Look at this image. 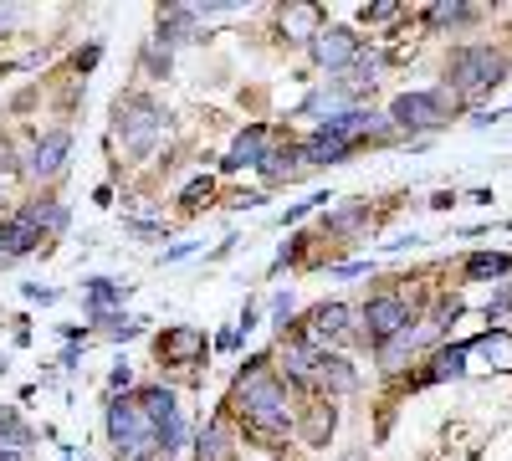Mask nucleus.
Segmentation results:
<instances>
[{
	"instance_id": "1",
	"label": "nucleus",
	"mask_w": 512,
	"mask_h": 461,
	"mask_svg": "<svg viewBox=\"0 0 512 461\" xmlns=\"http://www.w3.org/2000/svg\"><path fill=\"white\" fill-rule=\"evenodd\" d=\"M502 72H507L502 52H492V47H461L456 62H451V88H456V98H482V93H492L502 82Z\"/></svg>"
},
{
	"instance_id": "2",
	"label": "nucleus",
	"mask_w": 512,
	"mask_h": 461,
	"mask_svg": "<svg viewBox=\"0 0 512 461\" xmlns=\"http://www.w3.org/2000/svg\"><path fill=\"white\" fill-rule=\"evenodd\" d=\"M159 134H164V113L149 98H128L118 108V139H123L128 154H149Z\"/></svg>"
},
{
	"instance_id": "3",
	"label": "nucleus",
	"mask_w": 512,
	"mask_h": 461,
	"mask_svg": "<svg viewBox=\"0 0 512 461\" xmlns=\"http://www.w3.org/2000/svg\"><path fill=\"white\" fill-rule=\"evenodd\" d=\"M108 436H113L123 451L159 446V441H154V421L144 415V405H139V400H113V405H108Z\"/></svg>"
},
{
	"instance_id": "4",
	"label": "nucleus",
	"mask_w": 512,
	"mask_h": 461,
	"mask_svg": "<svg viewBox=\"0 0 512 461\" xmlns=\"http://www.w3.org/2000/svg\"><path fill=\"white\" fill-rule=\"evenodd\" d=\"M139 405H144V415L154 421V441H159V451H164V456H169V451H180V441H185V421H180V410H175V395H169L164 385H154V390L139 395Z\"/></svg>"
},
{
	"instance_id": "5",
	"label": "nucleus",
	"mask_w": 512,
	"mask_h": 461,
	"mask_svg": "<svg viewBox=\"0 0 512 461\" xmlns=\"http://www.w3.org/2000/svg\"><path fill=\"white\" fill-rule=\"evenodd\" d=\"M446 113H451V98L446 93H405L390 108V118L400 123V129H441Z\"/></svg>"
},
{
	"instance_id": "6",
	"label": "nucleus",
	"mask_w": 512,
	"mask_h": 461,
	"mask_svg": "<svg viewBox=\"0 0 512 461\" xmlns=\"http://www.w3.org/2000/svg\"><path fill=\"white\" fill-rule=\"evenodd\" d=\"M410 323H415V303L400 298V292H395V298H374L369 313H364V328H369L374 344H390L395 333H405Z\"/></svg>"
},
{
	"instance_id": "7",
	"label": "nucleus",
	"mask_w": 512,
	"mask_h": 461,
	"mask_svg": "<svg viewBox=\"0 0 512 461\" xmlns=\"http://www.w3.org/2000/svg\"><path fill=\"white\" fill-rule=\"evenodd\" d=\"M313 62L328 67V72H344V67L364 62V52H359V41H354L349 26H328V31L313 36Z\"/></svg>"
},
{
	"instance_id": "8",
	"label": "nucleus",
	"mask_w": 512,
	"mask_h": 461,
	"mask_svg": "<svg viewBox=\"0 0 512 461\" xmlns=\"http://www.w3.org/2000/svg\"><path fill=\"white\" fill-rule=\"evenodd\" d=\"M349 333V308L344 303H323L313 318H308V328H303V344L308 349H323V344H338Z\"/></svg>"
},
{
	"instance_id": "9",
	"label": "nucleus",
	"mask_w": 512,
	"mask_h": 461,
	"mask_svg": "<svg viewBox=\"0 0 512 461\" xmlns=\"http://www.w3.org/2000/svg\"><path fill=\"white\" fill-rule=\"evenodd\" d=\"M67 149H72V134H67V129H52L47 139L36 144V154H31V170H26V175H36V180H52V175H62Z\"/></svg>"
},
{
	"instance_id": "10",
	"label": "nucleus",
	"mask_w": 512,
	"mask_h": 461,
	"mask_svg": "<svg viewBox=\"0 0 512 461\" xmlns=\"http://www.w3.org/2000/svg\"><path fill=\"white\" fill-rule=\"evenodd\" d=\"M200 354H205V333H195V328H175V333H164V344H159L164 364H195Z\"/></svg>"
},
{
	"instance_id": "11",
	"label": "nucleus",
	"mask_w": 512,
	"mask_h": 461,
	"mask_svg": "<svg viewBox=\"0 0 512 461\" xmlns=\"http://www.w3.org/2000/svg\"><path fill=\"white\" fill-rule=\"evenodd\" d=\"M246 431H251L256 441L277 446V441H287V431H292V410H287V405H282V410H256V415H246Z\"/></svg>"
},
{
	"instance_id": "12",
	"label": "nucleus",
	"mask_w": 512,
	"mask_h": 461,
	"mask_svg": "<svg viewBox=\"0 0 512 461\" xmlns=\"http://www.w3.org/2000/svg\"><path fill=\"white\" fill-rule=\"evenodd\" d=\"M36 226L26 216H11V221H0V257H26V251H36Z\"/></svg>"
},
{
	"instance_id": "13",
	"label": "nucleus",
	"mask_w": 512,
	"mask_h": 461,
	"mask_svg": "<svg viewBox=\"0 0 512 461\" xmlns=\"http://www.w3.org/2000/svg\"><path fill=\"white\" fill-rule=\"evenodd\" d=\"M318 349H308L303 339H297V344H287L282 349V374H287V380H313V374H318Z\"/></svg>"
},
{
	"instance_id": "14",
	"label": "nucleus",
	"mask_w": 512,
	"mask_h": 461,
	"mask_svg": "<svg viewBox=\"0 0 512 461\" xmlns=\"http://www.w3.org/2000/svg\"><path fill=\"white\" fill-rule=\"evenodd\" d=\"M262 144H267V129H241L236 144H231V154H226V170H241V164H251L256 154H262Z\"/></svg>"
},
{
	"instance_id": "15",
	"label": "nucleus",
	"mask_w": 512,
	"mask_h": 461,
	"mask_svg": "<svg viewBox=\"0 0 512 461\" xmlns=\"http://www.w3.org/2000/svg\"><path fill=\"white\" fill-rule=\"evenodd\" d=\"M282 31L297 41H313L318 36V6H287L282 11Z\"/></svg>"
},
{
	"instance_id": "16",
	"label": "nucleus",
	"mask_w": 512,
	"mask_h": 461,
	"mask_svg": "<svg viewBox=\"0 0 512 461\" xmlns=\"http://www.w3.org/2000/svg\"><path fill=\"white\" fill-rule=\"evenodd\" d=\"M21 216H26L36 231H62V226H67V211H62L57 200H47V205H26Z\"/></svg>"
},
{
	"instance_id": "17",
	"label": "nucleus",
	"mask_w": 512,
	"mask_h": 461,
	"mask_svg": "<svg viewBox=\"0 0 512 461\" xmlns=\"http://www.w3.org/2000/svg\"><path fill=\"white\" fill-rule=\"evenodd\" d=\"M318 380H323L328 390H349V385H354V369H349L344 359H328V354H323V359H318Z\"/></svg>"
},
{
	"instance_id": "18",
	"label": "nucleus",
	"mask_w": 512,
	"mask_h": 461,
	"mask_svg": "<svg viewBox=\"0 0 512 461\" xmlns=\"http://www.w3.org/2000/svg\"><path fill=\"white\" fill-rule=\"evenodd\" d=\"M349 154V144H333V139H323V134H313L308 144H303V159L308 164H333V159H344Z\"/></svg>"
},
{
	"instance_id": "19",
	"label": "nucleus",
	"mask_w": 512,
	"mask_h": 461,
	"mask_svg": "<svg viewBox=\"0 0 512 461\" xmlns=\"http://www.w3.org/2000/svg\"><path fill=\"white\" fill-rule=\"evenodd\" d=\"M195 451H200V461H226V426H205Z\"/></svg>"
},
{
	"instance_id": "20",
	"label": "nucleus",
	"mask_w": 512,
	"mask_h": 461,
	"mask_svg": "<svg viewBox=\"0 0 512 461\" xmlns=\"http://www.w3.org/2000/svg\"><path fill=\"white\" fill-rule=\"evenodd\" d=\"M303 436H308L313 446H323V441L333 436V405H318V410H308V426H303Z\"/></svg>"
},
{
	"instance_id": "21",
	"label": "nucleus",
	"mask_w": 512,
	"mask_h": 461,
	"mask_svg": "<svg viewBox=\"0 0 512 461\" xmlns=\"http://www.w3.org/2000/svg\"><path fill=\"white\" fill-rule=\"evenodd\" d=\"M185 31H190V11H185V6H175V11L159 16V36H164V41H180Z\"/></svg>"
},
{
	"instance_id": "22",
	"label": "nucleus",
	"mask_w": 512,
	"mask_h": 461,
	"mask_svg": "<svg viewBox=\"0 0 512 461\" xmlns=\"http://www.w3.org/2000/svg\"><path fill=\"white\" fill-rule=\"evenodd\" d=\"M456 374H466V349H446L436 359V380H456Z\"/></svg>"
},
{
	"instance_id": "23",
	"label": "nucleus",
	"mask_w": 512,
	"mask_h": 461,
	"mask_svg": "<svg viewBox=\"0 0 512 461\" xmlns=\"http://www.w3.org/2000/svg\"><path fill=\"white\" fill-rule=\"evenodd\" d=\"M482 349H487V359H492L497 369H512V349H507V333H487V339H482Z\"/></svg>"
},
{
	"instance_id": "24",
	"label": "nucleus",
	"mask_w": 512,
	"mask_h": 461,
	"mask_svg": "<svg viewBox=\"0 0 512 461\" xmlns=\"http://www.w3.org/2000/svg\"><path fill=\"white\" fill-rule=\"evenodd\" d=\"M466 16H472V11H466L461 0H441V6L431 11V21H436V26H461Z\"/></svg>"
},
{
	"instance_id": "25",
	"label": "nucleus",
	"mask_w": 512,
	"mask_h": 461,
	"mask_svg": "<svg viewBox=\"0 0 512 461\" xmlns=\"http://www.w3.org/2000/svg\"><path fill=\"white\" fill-rule=\"evenodd\" d=\"M466 272H472V277H502L507 272V257H487V251H482V257L466 262Z\"/></svg>"
},
{
	"instance_id": "26",
	"label": "nucleus",
	"mask_w": 512,
	"mask_h": 461,
	"mask_svg": "<svg viewBox=\"0 0 512 461\" xmlns=\"http://www.w3.org/2000/svg\"><path fill=\"white\" fill-rule=\"evenodd\" d=\"M88 292H93V308H108V303H118V298H123L128 287H118V282H103V277H98V282H88Z\"/></svg>"
},
{
	"instance_id": "27",
	"label": "nucleus",
	"mask_w": 512,
	"mask_h": 461,
	"mask_svg": "<svg viewBox=\"0 0 512 461\" xmlns=\"http://www.w3.org/2000/svg\"><path fill=\"white\" fill-rule=\"evenodd\" d=\"M297 159H303L297 149H287V154H267V159H262V170L277 180V175H292V164H297Z\"/></svg>"
},
{
	"instance_id": "28",
	"label": "nucleus",
	"mask_w": 512,
	"mask_h": 461,
	"mask_svg": "<svg viewBox=\"0 0 512 461\" xmlns=\"http://www.w3.org/2000/svg\"><path fill=\"white\" fill-rule=\"evenodd\" d=\"M395 16V0H374V6H364V21H390Z\"/></svg>"
},
{
	"instance_id": "29",
	"label": "nucleus",
	"mask_w": 512,
	"mask_h": 461,
	"mask_svg": "<svg viewBox=\"0 0 512 461\" xmlns=\"http://www.w3.org/2000/svg\"><path fill=\"white\" fill-rule=\"evenodd\" d=\"M26 298H31V303H52L57 292H52V287H36V282H26Z\"/></svg>"
},
{
	"instance_id": "30",
	"label": "nucleus",
	"mask_w": 512,
	"mask_h": 461,
	"mask_svg": "<svg viewBox=\"0 0 512 461\" xmlns=\"http://www.w3.org/2000/svg\"><path fill=\"white\" fill-rule=\"evenodd\" d=\"M287 313H292V292H282V298H277V308H272V318H277V323H287Z\"/></svg>"
},
{
	"instance_id": "31",
	"label": "nucleus",
	"mask_w": 512,
	"mask_h": 461,
	"mask_svg": "<svg viewBox=\"0 0 512 461\" xmlns=\"http://www.w3.org/2000/svg\"><path fill=\"white\" fill-rule=\"evenodd\" d=\"M128 380H134V369L118 364V369H113V390H128Z\"/></svg>"
},
{
	"instance_id": "32",
	"label": "nucleus",
	"mask_w": 512,
	"mask_h": 461,
	"mask_svg": "<svg viewBox=\"0 0 512 461\" xmlns=\"http://www.w3.org/2000/svg\"><path fill=\"white\" fill-rule=\"evenodd\" d=\"M200 195H210V180H195V185H190V190H185V205H195V200H200Z\"/></svg>"
},
{
	"instance_id": "33",
	"label": "nucleus",
	"mask_w": 512,
	"mask_h": 461,
	"mask_svg": "<svg viewBox=\"0 0 512 461\" xmlns=\"http://www.w3.org/2000/svg\"><path fill=\"white\" fill-rule=\"evenodd\" d=\"M0 461H16V451H0Z\"/></svg>"
}]
</instances>
